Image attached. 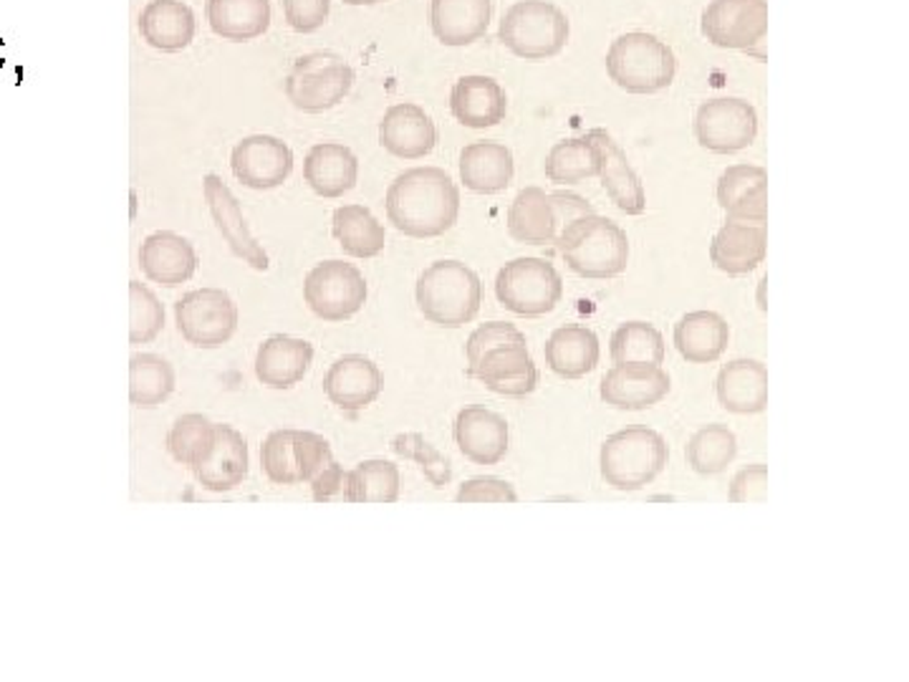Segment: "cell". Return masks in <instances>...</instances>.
<instances>
[{
  "instance_id": "6da1fadb",
  "label": "cell",
  "mask_w": 909,
  "mask_h": 682,
  "mask_svg": "<svg viewBox=\"0 0 909 682\" xmlns=\"http://www.w3.org/2000/svg\"><path fill=\"white\" fill-rule=\"evenodd\" d=\"M387 220L409 238H437L461 218V190L443 167H412L397 175L384 198Z\"/></svg>"
},
{
  "instance_id": "7a4b0ae2",
  "label": "cell",
  "mask_w": 909,
  "mask_h": 682,
  "mask_svg": "<svg viewBox=\"0 0 909 682\" xmlns=\"http://www.w3.org/2000/svg\"><path fill=\"white\" fill-rule=\"evenodd\" d=\"M554 243L566 266L581 278L606 281L622 276L630 266V238L624 228L599 212L571 223Z\"/></svg>"
},
{
  "instance_id": "3957f363",
  "label": "cell",
  "mask_w": 909,
  "mask_h": 682,
  "mask_svg": "<svg viewBox=\"0 0 909 682\" xmlns=\"http://www.w3.org/2000/svg\"><path fill=\"white\" fill-rule=\"evenodd\" d=\"M415 302L429 324L461 329L481 312V276L461 260H435L417 278Z\"/></svg>"
},
{
  "instance_id": "277c9868",
  "label": "cell",
  "mask_w": 909,
  "mask_h": 682,
  "mask_svg": "<svg viewBox=\"0 0 909 682\" xmlns=\"http://www.w3.org/2000/svg\"><path fill=\"white\" fill-rule=\"evenodd\" d=\"M606 73L626 95H658L672 87L678 59L658 36L632 31L614 39L606 51Z\"/></svg>"
},
{
  "instance_id": "5b68a950",
  "label": "cell",
  "mask_w": 909,
  "mask_h": 682,
  "mask_svg": "<svg viewBox=\"0 0 909 682\" xmlns=\"http://www.w3.org/2000/svg\"><path fill=\"white\" fill-rule=\"evenodd\" d=\"M670 451L664 437L652 427H624L609 435L599 453V471L614 491H642L664 471Z\"/></svg>"
},
{
  "instance_id": "8992f818",
  "label": "cell",
  "mask_w": 909,
  "mask_h": 682,
  "mask_svg": "<svg viewBox=\"0 0 909 682\" xmlns=\"http://www.w3.org/2000/svg\"><path fill=\"white\" fill-rule=\"evenodd\" d=\"M571 23L551 0H518L505 11L498 41L523 61H546L566 49Z\"/></svg>"
},
{
  "instance_id": "52a82bcc",
  "label": "cell",
  "mask_w": 909,
  "mask_h": 682,
  "mask_svg": "<svg viewBox=\"0 0 909 682\" xmlns=\"http://www.w3.org/2000/svg\"><path fill=\"white\" fill-rule=\"evenodd\" d=\"M498 304L518 316L551 314L564 296V281L546 258H513L495 276Z\"/></svg>"
},
{
  "instance_id": "ba28073f",
  "label": "cell",
  "mask_w": 909,
  "mask_h": 682,
  "mask_svg": "<svg viewBox=\"0 0 909 682\" xmlns=\"http://www.w3.org/2000/svg\"><path fill=\"white\" fill-rule=\"evenodd\" d=\"M367 294L369 288L362 270L336 258L316 264L304 281V302L308 312L329 324H339L359 314L362 306L367 304Z\"/></svg>"
},
{
  "instance_id": "9c48e42d",
  "label": "cell",
  "mask_w": 909,
  "mask_h": 682,
  "mask_svg": "<svg viewBox=\"0 0 909 682\" xmlns=\"http://www.w3.org/2000/svg\"><path fill=\"white\" fill-rule=\"evenodd\" d=\"M175 324L192 347L220 349L238 329V306L223 288H198L175 304Z\"/></svg>"
},
{
  "instance_id": "30bf717a",
  "label": "cell",
  "mask_w": 909,
  "mask_h": 682,
  "mask_svg": "<svg viewBox=\"0 0 909 682\" xmlns=\"http://www.w3.org/2000/svg\"><path fill=\"white\" fill-rule=\"evenodd\" d=\"M700 33L715 49L751 53L768 33V0H710Z\"/></svg>"
},
{
  "instance_id": "8fae6325",
  "label": "cell",
  "mask_w": 909,
  "mask_h": 682,
  "mask_svg": "<svg viewBox=\"0 0 909 682\" xmlns=\"http://www.w3.org/2000/svg\"><path fill=\"white\" fill-rule=\"evenodd\" d=\"M692 132L700 147L715 155L743 152L758 137L755 107L735 97L702 101L692 121Z\"/></svg>"
},
{
  "instance_id": "7c38bea8",
  "label": "cell",
  "mask_w": 909,
  "mask_h": 682,
  "mask_svg": "<svg viewBox=\"0 0 909 682\" xmlns=\"http://www.w3.org/2000/svg\"><path fill=\"white\" fill-rule=\"evenodd\" d=\"M230 170L250 190H276L294 172V152L274 135H250L233 147Z\"/></svg>"
},
{
  "instance_id": "4fadbf2b",
  "label": "cell",
  "mask_w": 909,
  "mask_h": 682,
  "mask_svg": "<svg viewBox=\"0 0 909 682\" xmlns=\"http://www.w3.org/2000/svg\"><path fill=\"white\" fill-rule=\"evenodd\" d=\"M670 387V375L660 364H614L602 377L599 397L614 409L640 413L660 405Z\"/></svg>"
},
{
  "instance_id": "5bb4252c",
  "label": "cell",
  "mask_w": 909,
  "mask_h": 682,
  "mask_svg": "<svg viewBox=\"0 0 909 682\" xmlns=\"http://www.w3.org/2000/svg\"><path fill=\"white\" fill-rule=\"evenodd\" d=\"M202 195L205 202H208V210L215 220V228L220 230L223 240L228 243V248L233 250V256H238L243 264H248L256 270H268L270 260L264 246L253 238V233L248 228L246 218H243L240 202L228 185L223 182L220 175H205L202 180Z\"/></svg>"
},
{
  "instance_id": "9a60e30c",
  "label": "cell",
  "mask_w": 909,
  "mask_h": 682,
  "mask_svg": "<svg viewBox=\"0 0 909 682\" xmlns=\"http://www.w3.org/2000/svg\"><path fill=\"white\" fill-rule=\"evenodd\" d=\"M589 139L596 149V162H599V180H602L604 190L609 195L616 208L626 215H642L646 210V192L644 185L640 180V175L634 172V167L626 160L624 149L620 142L606 132V129L596 127L589 129Z\"/></svg>"
},
{
  "instance_id": "2e32d148",
  "label": "cell",
  "mask_w": 909,
  "mask_h": 682,
  "mask_svg": "<svg viewBox=\"0 0 909 682\" xmlns=\"http://www.w3.org/2000/svg\"><path fill=\"white\" fill-rule=\"evenodd\" d=\"M379 145L397 160H422L437 145L433 117L419 105H392L379 121Z\"/></svg>"
},
{
  "instance_id": "e0dca14e",
  "label": "cell",
  "mask_w": 909,
  "mask_h": 682,
  "mask_svg": "<svg viewBox=\"0 0 909 682\" xmlns=\"http://www.w3.org/2000/svg\"><path fill=\"white\" fill-rule=\"evenodd\" d=\"M461 453L475 465H498L511 445V429L505 417L481 405L463 407L453 427Z\"/></svg>"
},
{
  "instance_id": "ac0fdd59",
  "label": "cell",
  "mask_w": 909,
  "mask_h": 682,
  "mask_svg": "<svg viewBox=\"0 0 909 682\" xmlns=\"http://www.w3.org/2000/svg\"><path fill=\"white\" fill-rule=\"evenodd\" d=\"M382 369L364 354H346L336 359L324 377V392L344 413L367 409L382 395Z\"/></svg>"
},
{
  "instance_id": "d6986e66",
  "label": "cell",
  "mask_w": 909,
  "mask_h": 682,
  "mask_svg": "<svg viewBox=\"0 0 909 682\" xmlns=\"http://www.w3.org/2000/svg\"><path fill=\"white\" fill-rule=\"evenodd\" d=\"M356 81L354 69L344 59L329 63V67L304 71V73H288L284 91L290 105L306 115H322L339 107L342 101L349 97V91Z\"/></svg>"
},
{
  "instance_id": "ffe728a7",
  "label": "cell",
  "mask_w": 909,
  "mask_h": 682,
  "mask_svg": "<svg viewBox=\"0 0 909 682\" xmlns=\"http://www.w3.org/2000/svg\"><path fill=\"white\" fill-rule=\"evenodd\" d=\"M139 268L152 284L177 288L190 281L198 270L195 246L180 233L157 230L139 246Z\"/></svg>"
},
{
  "instance_id": "44dd1931",
  "label": "cell",
  "mask_w": 909,
  "mask_h": 682,
  "mask_svg": "<svg viewBox=\"0 0 909 682\" xmlns=\"http://www.w3.org/2000/svg\"><path fill=\"white\" fill-rule=\"evenodd\" d=\"M248 443L243 433L230 425H215V445L192 473L205 491L228 493L248 478Z\"/></svg>"
},
{
  "instance_id": "7402d4cb",
  "label": "cell",
  "mask_w": 909,
  "mask_h": 682,
  "mask_svg": "<svg viewBox=\"0 0 909 682\" xmlns=\"http://www.w3.org/2000/svg\"><path fill=\"white\" fill-rule=\"evenodd\" d=\"M471 375L503 397H526L539 387V369L528 347H495L477 359Z\"/></svg>"
},
{
  "instance_id": "603a6c76",
  "label": "cell",
  "mask_w": 909,
  "mask_h": 682,
  "mask_svg": "<svg viewBox=\"0 0 909 682\" xmlns=\"http://www.w3.org/2000/svg\"><path fill=\"white\" fill-rule=\"evenodd\" d=\"M491 18L493 0H429V28L449 49L481 41L488 33Z\"/></svg>"
},
{
  "instance_id": "cb8c5ba5",
  "label": "cell",
  "mask_w": 909,
  "mask_h": 682,
  "mask_svg": "<svg viewBox=\"0 0 909 682\" xmlns=\"http://www.w3.org/2000/svg\"><path fill=\"white\" fill-rule=\"evenodd\" d=\"M314 362V347L306 339L274 334L256 354V377L268 389H290L306 377Z\"/></svg>"
},
{
  "instance_id": "d4e9b609",
  "label": "cell",
  "mask_w": 909,
  "mask_h": 682,
  "mask_svg": "<svg viewBox=\"0 0 909 682\" xmlns=\"http://www.w3.org/2000/svg\"><path fill=\"white\" fill-rule=\"evenodd\" d=\"M449 111L463 127L488 129L501 125L508 115V97L495 79L471 73L455 81L449 91Z\"/></svg>"
},
{
  "instance_id": "484cf974",
  "label": "cell",
  "mask_w": 909,
  "mask_h": 682,
  "mask_svg": "<svg viewBox=\"0 0 909 682\" xmlns=\"http://www.w3.org/2000/svg\"><path fill=\"white\" fill-rule=\"evenodd\" d=\"M137 28L147 46L162 53H177L195 41L198 21L182 0H149L139 13Z\"/></svg>"
},
{
  "instance_id": "4316f807",
  "label": "cell",
  "mask_w": 909,
  "mask_h": 682,
  "mask_svg": "<svg viewBox=\"0 0 909 682\" xmlns=\"http://www.w3.org/2000/svg\"><path fill=\"white\" fill-rule=\"evenodd\" d=\"M304 180L318 198L334 200L356 188L359 160L342 142H318L304 160Z\"/></svg>"
},
{
  "instance_id": "83f0119b",
  "label": "cell",
  "mask_w": 909,
  "mask_h": 682,
  "mask_svg": "<svg viewBox=\"0 0 909 682\" xmlns=\"http://www.w3.org/2000/svg\"><path fill=\"white\" fill-rule=\"evenodd\" d=\"M765 226L725 220L710 243V264L728 276H745L765 260Z\"/></svg>"
},
{
  "instance_id": "f1b7e54d",
  "label": "cell",
  "mask_w": 909,
  "mask_h": 682,
  "mask_svg": "<svg viewBox=\"0 0 909 682\" xmlns=\"http://www.w3.org/2000/svg\"><path fill=\"white\" fill-rule=\"evenodd\" d=\"M718 402L733 415H761L768 407V369L758 359H733L718 372Z\"/></svg>"
},
{
  "instance_id": "f546056e",
  "label": "cell",
  "mask_w": 909,
  "mask_h": 682,
  "mask_svg": "<svg viewBox=\"0 0 909 682\" xmlns=\"http://www.w3.org/2000/svg\"><path fill=\"white\" fill-rule=\"evenodd\" d=\"M461 180L471 192L498 195L513 182L515 162L513 152L495 139H481L463 147Z\"/></svg>"
},
{
  "instance_id": "4dcf8cb0",
  "label": "cell",
  "mask_w": 909,
  "mask_h": 682,
  "mask_svg": "<svg viewBox=\"0 0 909 682\" xmlns=\"http://www.w3.org/2000/svg\"><path fill=\"white\" fill-rule=\"evenodd\" d=\"M543 354H546V364L554 375L561 379H581L596 369L602 347H599V336L592 329L569 324L559 326L549 336Z\"/></svg>"
},
{
  "instance_id": "1f68e13d",
  "label": "cell",
  "mask_w": 909,
  "mask_h": 682,
  "mask_svg": "<svg viewBox=\"0 0 909 682\" xmlns=\"http://www.w3.org/2000/svg\"><path fill=\"white\" fill-rule=\"evenodd\" d=\"M205 18L223 41L248 43L270 28V0H208Z\"/></svg>"
},
{
  "instance_id": "d6a6232c",
  "label": "cell",
  "mask_w": 909,
  "mask_h": 682,
  "mask_svg": "<svg viewBox=\"0 0 909 682\" xmlns=\"http://www.w3.org/2000/svg\"><path fill=\"white\" fill-rule=\"evenodd\" d=\"M730 344V326L715 312H690L674 324V347L690 364H712Z\"/></svg>"
},
{
  "instance_id": "836d02e7",
  "label": "cell",
  "mask_w": 909,
  "mask_h": 682,
  "mask_svg": "<svg viewBox=\"0 0 909 682\" xmlns=\"http://www.w3.org/2000/svg\"><path fill=\"white\" fill-rule=\"evenodd\" d=\"M332 236L352 258H374L387 246V230L364 205H342L332 215Z\"/></svg>"
},
{
  "instance_id": "e575fe53",
  "label": "cell",
  "mask_w": 909,
  "mask_h": 682,
  "mask_svg": "<svg viewBox=\"0 0 909 682\" xmlns=\"http://www.w3.org/2000/svg\"><path fill=\"white\" fill-rule=\"evenodd\" d=\"M508 233L515 243L526 246H549L556 240L554 210L546 190L531 185L515 195L508 208Z\"/></svg>"
},
{
  "instance_id": "d590c367",
  "label": "cell",
  "mask_w": 909,
  "mask_h": 682,
  "mask_svg": "<svg viewBox=\"0 0 909 682\" xmlns=\"http://www.w3.org/2000/svg\"><path fill=\"white\" fill-rule=\"evenodd\" d=\"M175 367L159 354H135L129 359V402L139 409H155L172 395Z\"/></svg>"
},
{
  "instance_id": "8d00e7d4",
  "label": "cell",
  "mask_w": 909,
  "mask_h": 682,
  "mask_svg": "<svg viewBox=\"0 0 909 682\" xmlns=\"http://www.w3.org/2000/svg\"><path fill=\"white\" fill-rule=\"evenodd\" d=\"M738 455V437L728 425H702L688 441L685 461L698 475L723 473Z\"/></svg>"
},
{
  "instance_id": "74e56055",
  "label": "cell",
  "mask_w": 909,
  "mask_h": 682,
  "mask_svg": "<svg viewBox=\"0 0 909 682\" xmlns=\"http://www.w3.org/2000/svg\"><path fill=\"white\" fill-rule=\"evenodd\" d=\"M399 498V468L372 457L346 473V503H395Z\"/></svg>"
},
{
  "instance_id": "f35d334b",
  "label": "cell",
  "mask_w": 909,
  "mask_h": 682,
  "mask_svg": "<svg viewBox=\"0 0 909 682\" xmlns=\"http://www.w3.org/2000/svg\"><path fill=\"white\" fill-rule=\"evenodd\" d=\"M599 175L596 149L589 135L561 139L546 155V177L554 185H579Z\"/></svg>"
},
{
  "instance_id": "ab89813d",
  "label": "cell",
  "mask_w": 909,
  "mask_h": 682,
  "mask_svg": "<svg viewBox=\"0 0 909 682\" xmlns=\"http://www.w3.org/2000/svg\"><path fill=\"white\" fill-rule=\"evenodd\" d=\"M614 364H660L664 362V336L650 322H626L616 326L609 342Z\"/></svg>"
},
{
  "instance_id": "60d3db41",
  "label": "cell",
  "mask_w": 909,
  "mask_h": 682,
  "mask_svg": "<svg viewBox=\"0 0 909 682\" xmlns=\"http://www.w3.org/2000/svg\"><path fill=\"white\" fill-rule=\"evenodd\" d=\"M215 445V423L205 415L190 413L175 419V425L167 433V451L180 465L195 468L200 465Z\"/></svg>"
},
{
  "instance_id": "b9f144b4",
  "label": "cell",
  "mask_w": 909,
  "mask_h": 682,
  "mask_svg": "<svg viewBox=\"0 0 909 682\" xmlns=\"http://www.w3.org/2000/svg\"><path fill=\"white\" fill-rule=\"evenodd\" d=\"M165 306L157 294L139 281H129V342L147 344L162 332Z\"/></svg>"
},
{
  "instance_id": "7bdbcfd3",
  "label": "cell",
  "mask_w": 909,
  "mask_h": 682,
  "mask_svg": "<svg viewBox=\"0 0 909 682\" xmlns=\"http://www.w3.org/2000/svg\"><path fill=\"white\" fill-rule=\"evenodd\" d=\"M296 429H274L260 445V465L270 483L298 485V465L294 447Z\"/></svg>"
},
{
  "instance_id": "ee69618b",
  "label": "cell",
  "mask_w": 909,
  "mask_h": 682,
  "mask_svg": "<svg viewBox=\"0 0 909 682\" xmlns=\"http://www.w3.org/2000/svg\"><path fill=\"white\" fill-rule=\"evenodd\" d=\"M526 344H528L526 334H523L518 326H513L508 322L481 324L471 336H467V344H465L467 369H473L477 359H481L485 352H491L495 347H526Z\"/></svg>"
},
{
  "instance_id": "f6af8a7d",
  "label": "cell",
  "mask_w": 909,
  "mask_h": 682,
  "mask_svg": "<svg viewBox=\"0 0 909 682\" xmlns=\"http://www.w3.org/2000/svg\"><path fill=\"white\" fill-rule=\"evenodd\" d=\"M392 447L399 455L412 457V461H417L422 465V473H425V478L435 485V488H445V483L449 481V461L447 457L439 455L433 445H429L425 437L412 433V435H397Z\"/></svg>"
},
{
  "instance_id": "bcb514c9",
  "label": "cell",
  "mask_w": 909,
  "mask_h": 682,
  "mask_svg": "<svg viewBox=\"0 0 909 682\" xmlns=\"http://www.w3.org/2000/svg\"><path fill=\"white\" fill-rule=\"evenodd\" d=\"M296 447V465H298V483H312L326 465L334 461L332 445L324 435L308 433V429H296L294 437Z\"/></svg>"
},
{
  "instance_id": "7dc6e473",
  "label": "cell",
  "mask_w": 909,
  "mask_h": 682,
  "mask_svg": "<svg viewBox=\"0 0 909 682\" xmlns=\"http://www.w3.org/2000/svg\"><path fill=\"white\" fill-rule=\"evenodd\" d=\"M768 182V172L765 167L761 165H748V162H740V165H730L728 170H723V175L718 177V205L723 210H728L730 205L738 202L743 195L751 192L758 185Z\"/></svg>"
},
{
  "instance_id": "c3c4849f",
  "label": "cell",
  "mask_w": 909,
  "mask_h": 682,
  "mask_svg": "<svg viewBox=\"0 0 909 682\" xmlns=\"http://www.w3.org/2000/svg\"><path fill=\"white\" fill-rule=\"evenodd\" d=\"M457 503H515L518 493L513 485L495 475H477V478L465 481L455 495Z\"/></svg>"
},
{
  "instance_id": "681fc988",
  "label": "cell",
  "mask_w": 909,
  "mask_h": 682,
  "mask_svg": "<svg viewBox=\"0 0 909 682\" xmlns=\"http://www.w3.org/2000/svg\"><path fill=\"white\" fill-rule=\"evenodd\" d=\"M288 28L296 33H314L329 21L332 0H280Z\"/></svg>"
},
{
  "instance_id": "f907efd6",
  "label": "cell",
  "mask_w": 909,
  "mask_h": 682,
  "mask_svg": "<svg viewBox=\"0 0 909 682\" xmlns=\"http://www.w3.org/2000/svg\"><path fill=\"white\" fill-rule=\"evenodd\" d=\"M768 498V465L753 463L735 473L730 481L728 501L730 503H763Z\"/></svg>"
},
{
  "instance_id": "816d5d0a",
  "label": "cell",
  "mask_w": 909,
  "mask_h": 682,
  "mask_svg": "<svg viewBox=\"0 0 909 682\" xmlns=\"http://www.w3.org/2000/svg\"><path fill=\"white\" fill-rule=\"evenodd\" d=\"M725 220L748 223V226H765L768 223V182L758 185L748 195L725 210Z\"/></svg>"
},
{
  "instance_id": "f5cc1de1",
  "label": "cell",
  "mask_w": 909,
  "mask_h": 682,
  "mask_svg": "<svg viewBox=\"0 0 909 682\" xmlns=\"http://www.w3.org/2000/svg\"><path fill=\"white\" fill-rule=\"evenodd\" d=\"M551 210H554V223H556V236L571 223L584 218V215L596 212L594 205L586 198H581L576 192H551L549 195Z\"/></svg>"
},
{
  "instance_id": "db71d44e",
  "label": "cell",
  "mask_w": 909,
  "mask_h": 682,
  "mask_svg": "<svg viewBox=\"0 0 909 682\" xmlns=\"http://www.w3.org/2000/svg\"><path fill=\"white\" fill-rule=\"evenodd\" d=\"M312 495L316 503L344 501L346 495V471L339 463L332 461L326 468L312 481Z\"/></svg>"
},
{
  "instance_id": "11a10c76",
  "label": "cell",
  "mask_w": 909,
  "mask_h": 682,
  "mask_svg": "<svg viewBox=\"0 0 909 682\" xmlns=\"http://www.w3.org/2000/svg\"><path fill=\"white\" fill-rule=\"evenodd\" d=\"M334 61H339V56H336V53H322V51L306 53V56H302V59H298V61L294 63V69H290V73L316 71V69L329 67V63H334Z\"/></svg>"
},
{
  "instance_id": "9f6ffc18",
  "label": "cell",
  "mask_w": 909,
  "mask_h": 682,
  "mask_svg": "<svg viewBox=\"0 0 909 682\" xmlns=\"http://www.w3.org/2000/svg\"><path fill=\"white\" fill-rule=\"evenodd\" d=\"M346 6H377L384 3V0H344Z\"/></svg>"
},
{
  "instance_id": "6f0895ef",
  "label": "cell",
  "mask_w": 909,
  "mask_h": 682,
  "mask_svg": "<svg viewBox=\"0 0 909 682\" xmlns=\"http://www.w3.org/2000/svg\"><path fill=\"white\" fill-rule=\"evenodd\" d=\"M0 46H3V41H0ZM0 63H3V59H0Z\"/></svg>"
}]
</instances>
